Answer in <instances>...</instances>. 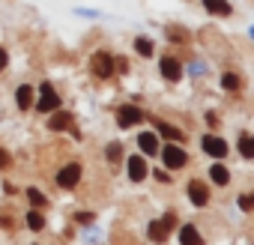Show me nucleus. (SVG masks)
Here are the masks:
<instances>
[{
    "label": "nucleus",
    "instance_id": "obj_1",
    "mask_svg": "<svg viewBox=\"0 0 254 245\" xmlns=\"http://www.w3.org/2000/svg\"><path fill=\"white\" fill-rule=\"evenodd\" d=\"M162 159H165V165L171 168V171H177V168H183L189 159H186V150L183 147H177V144H168L165 150H162Z\"/></svg>",
    "mask_w": 254,
    "mask_h": 245
},
{
    "label": "nucleus",
    "instance_id": "obj_2",
    "mask_svg": "<svg viewBox=\"0 0 254 245\" xmlns=\"http://www.w3.org/2000/svg\"><path fill=\"white\" fill-rule=\"evenodd\" d=\"M144 120V114L135 108V105H123L120 111H117V122L123 129H129V126H135V122H141Z\"/></svg>",
    "mask_w": 254,
    "mask_h": 245
},
{
    "label": "nucleus",
    "instance_id": "obj_3",
    "mask_svg": "<svg viewBox=\"0 0 254 245\" xmlns=\"http://www.w3.org/2000/svg\"><path fill=\"white\" fill-rule=\"evenodd\" d=\"M93 72H96L99 78H111V75H114V57L105 54V51H99V54L93 57Z\"/></svg>",
    "mask_w": 254,
    "mask_h": 245
},
{
    "label": "nucleus",
    "instance_id": "obj_4",
    "mask_svg": "<svg viewBox=\"0 0 254 245\" xmlns=\"http://www.w3.org/2000/svg\"><path fill=\"white\" fill-rule=\"evenodd\" d=\"M57 105H60V99H57L54 87H51V84H42V90H39V111L48 114V111H54Z\"/></svg>",
    "mask_w": 254,
    "mask_h": 245
},
{
    "label": "nucleus",
    "instance_id": "obj_5",
    "mask_svg": "<svg viewBox=\"0 0 254 245\" xmlns=\"http://www.w3.org/2000/svg\"><path fill=\"white\" fill-rule=\"evenodd\" d=\"M200 147H203V153H206V156H212V159H221V156H227V144H224L221 138H212V135H206V138L200 141Z\"/></svg>",
    "mask_w": 254,
    "mask_h": 245
},
{
    "label": "nucleus",
    "instance_id": "obj_6",
    "mask_svg": "<svg viewBox=\"0 0 254 245\" xmlns=\"http://www.w3.org/2000/svg\"><path fill=\"white\" fill-rule=\"evenodd\" d=\"M78 180H81V165H66V168L57 174V183H60L63 188H75Z\"/></svg>",
    "mask_w": 254,
    "mask_h": 245
},
{
    "label": "nucleus",
    "instance_id": "obj_7",
    "mask_svg": "<svg viewBox=\"0 0 254 245\" xmlns=\"http://www.w3.org/2000/svg\"><path fill=\"white\" fill-rule=\"evenodd\" d=\"M189 197H191V203H194V206H206L209 191H206V185H203L200 180H194V183H189Z\"/></svg>",
    "mask_w": 254,
    "mask_h": 245
},
{
    "label": "nucleus",
    "instance_id": "obj_8",
    "mask_svg": "<svg viewBox=\"0 0 254 245\" xmlns=\"http://www.w3.org/2000/svg\"><path fill=\"white\" fill-rule=\"evenodd\" d=\"M174 227V215H165L162 221H153L150 224V239H156V242H162L165 236H168V230Z\"/></svg>",
    "mask_w": 254,
    "mask_h": 245
},
{
    "label": "nucleus",
    "instance_id": "obj_9",
    "mask_svg": "<svg viewBox=\"0 0 254 245\" xmlns=\"http://www.w3.org/2000/svg\"><path fill=\"white\" fill-rule=\"evenodd\" d=\"M129 177H132V183H141L147 177V162L141 156H132L129 159Z\"/></svg>",
    "mask_w": 254,
    "mask_h": 245
},
{
    "label": "nucleus",
    "instance_id": "obj_10",
    "mask_svg": "<svg viewBox=\"0 0 254 245\" xmlns=\"http://www.w3.org/2000/svg\"><path fill=\"white\" fill-rule=\"evenodd\" d=\"M138 147L144 150V156H156V153H159V141H156V135H153V132H141Z\"/></svg>",
    "mask_w": 254,
    "mask_h": 245
},
{
    "label": "nucleus",
    "instance_id": "obj_11",
    "mask_svg": "<svg viewBox=\"0 0 254 245\" xmlns=\"http://www.w3.org/2000/svg\"><path fill=\"white\" fill-rule=\"evenodd\" d=\"M162 72H165L168 81H177V78L183 75V66H180L174 57H162Z\"/></svg>",
    "mask_w": 254,
    "mask_h": 245
},
{
    "label": "nucleus",
    "instance_id": "obj_12",
    "mask_svg": "<svg viewBox=\"0 0 254 245\" xmlns=\"http://www.w3.org/2000/svg\"><path fill=\"white\" fill-rule=\"evenodd\" d=\"M69 126H72V114H66V111L54 114L51 122H48V129H51V132H63V129H69Z\"/></svg>",
    "mask_w": 254,
    "mask_h": 245
},
{
    "label": "nucleus",
    "instance_id": "obj_13",
    "mask_svg": "<svg viewBox=\"0 0 254 245\" xmlns=\"http://www.w3.org/2000/svg\"><path fill=\"white\" fill-rule=\"evenodd\" d=\"M180 242H183V245H203V242H200V233H197L191 224H183V227H180Z\"/></svg>",
    "mask_w": 254,
    "mask_h": 245
},
{
    "label": "nucleus",
    "instance_id": "obj_14",
    "mask_svg": "<svg viewBox=\"0 0 254 245\" xmlns=\"http://www.w3.org/2000/svg\"><path fill=\"white\" fill-rule=\"evenodd\" d=\"M200 3H203L206 12H212V15H230V3H227V0H200Z\"/></svg>",
    "mask_w": 254,
    "mask_h": 245
},
{
    "label": "nucleus",
    "instance_id": "obj_15",
    "mask_svg": "<svg viewBox=\"0 0 254 245\" xmlns=\"http://www.w3.org/2000/svg\"><path fill=\"white\" fill-rule=\"evenodd\" d=\"M15 99H18V108L21 111H27L30 105H33V90L24 84V87H18V93H15Z\"/></svg>",
    "mask_w": 254,
    "mask_h": 245
},
{
    "label": "nucleus",
    "instance_id": "obj_16",
    "mask_svg": "<svg viewBox=\"0 0 254 245\" xmlns=\"http://www.w3.org/2000/svg\"><path fill=\"white\" fill-rule=\"evenodd\" d=\"M209 177H212L215 185H227V180H230V174H227L224 165H212V168H209Z\"/></svg>",
    "mask_w": 254,
    "mask_h": 245
},
{
    "label": "nucleus",
    "instance_id": "obj_17",
    "mask_svg": "<svg viewBox=\"0 0 254 245\" xmlns=\"http://www.w3.org/2000/svg\"><path fill=\"white\" fill-rule=\"evenodd\" d=\"M159 135H165V138H168V141H174V144H177V141H183V132H180V129H174V126H168V122H159Z\"/></svg>",
    "mask_w": 254,
    "mask_h": 245
},
{
    "label": "nucleus",
    "instance_id": "obj_18",
    "mask_svg": "<svg viewBox=\"0 0 254 245\" xmlns=\"http://www.w3.org/2000/svg\"><path fill=\"white\" fill-rule=\"evenodd\" d=\"M239 153H242L245 159L254 156V138H251V135H242V138H239Z\"/></svg>",
    "mask_w": 254,
    "mask_h": 245
},
{
    "label": "nucleus",
    "instance_id": "obj_19",
    "mask_svg": "<svg viewBox=\"0 0 254 245\" xmlns=\"http://www.w3.org/2000/svg\"><path fill=\"white\" fill-rule=\"evenodd\" d=\"M27 197H30V203H33V206H45V203H48V200H45V194H42L39 188H27Z\"/></svg>",
    "mask_w": 254,
    "mask_h": 245
},
{
    "label": "nucleus",
    "instance_id": "obj_20",
    "mask_svg": "<svg viewBox=\"0 0 254 245\" xmlns=\"http://www.w3.org/2000/svg\"><path fill=\"white\" fill-rule=\"evenodd\" d=\"M27 227H30V230H42V227H45V218H42L39 212H30V215H27Z\"/></svg>",
    "mask_w": 254,
    "mask_h": 245
},
{
    "label": "nucleus",
    "instance_id": "obj_21",
    "mask_svg": "<svg viewBox=\"0 0 254 245\" xmlns=\"http://www.w3.org/2000/svg\"><path fill=\"white\" fill-rule=\"evenodd\" d=\"M135 48H138V54H141V57H150V54H153V42H150V39H138V42H135Z\"/></svg>",
    "mask_w": 254,
    "mask_h": 245
},
{
    "label": "nucleus",
    "instance_id": "obj_22",
    "mask_svg": "<svg viewBox=\"0 0 254 245\" xmlns=\"http://www.w3.org/2000/svg\"><path fill=\"white\" fill-rule=\"evenodd\" d=\"M221 87H224V90H236V87H239V78H236L233 72H227V75L221 78Z\"/></svg>",
    "mask_w": 254,
    "mask_h": 245
},
{
    "label": "nucleus",
    "instance_id": "obj_23",
    "mask_svg": "<svg viewBox=\"0 0 254 245\" xmlns=\"http://www.w3.org/2000/svg\"><path fill=\"white\" fill-rule=\"evenodd\" d=\"M120 156H123V147H120V144H111V147H108V159H111V162H117Z\"/></svg>",
    "mask_w": 254,
    "mask_h": 245
},
{
    "label": "nucleus",
    "instance_id": "obj_24",
    "mask_svg": "<svg viewBox=\"0 0 254 245\" xmlns=\"http://www.w3.org/2000/svg\"><path fill=\"white\" fill-rule=\"evenodd\" d=\"M239 206H242V209H251V206H254V197H251V194H242V197H239Z\"/></svg>",
    "mask_w": 254,
    "mask_h": 245
},
{
    "label": "nucleus",
    "instance_id": "obj_25",
    "mask_svg": "<svg viewBox=\"0 0 254 245\" xmlns=\"http://www.w3.org/2000/svg\"><path fill=\"white\" fill-rule=\"evenodd\" d=\"M75 218H78V221H81V224H90V221H93V212H78V215H75Z\"/></svg>",
    "mask_w": 254,
    "mask_h": 245
},
{
    "label": "nucleus",
    "instance_id": "obj_26",
    "mask_svg": "<svg viewBox=\"0 0 254 245\" xmlns=\"http://www.w3.org/2000/svg\"><path fill=\"white\" fill-rule=\"evenodd\" d=\"M9 162H12L9 153H6V150H0V168H9Z\"/></svg>",
    "mask_w": 254,
    "mask_h": 245
},
{
    "label": "nucleus",
    "instance_id": "obj_27",
    "mask_svg": "<svg viewBox=\"0 0 254 245\" xmlns=\"http://www.w3.org/2000/svg\"><path fill=\"white\" fill-rule=\"evenodd\" d=\"M3 69H6V51L0 48V72H3Z\"/></svg>",
    "mask_w": 254,
    "mask_h": 245
}]
</instances>
